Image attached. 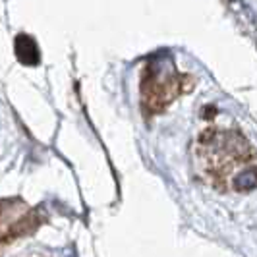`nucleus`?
Listing matches in <instances>:
<instances>
[{"label":"nucleus","mask_w":257,"mask_h":257,"mask_svg":"<svg viewBox=\"0 0 257 257\" xmlns=\"http://www.w3.org/2000/svg\"><path fill=\"white\" fill-rule=\"evenodd\" d=\"M188 76H182L170 58L151 60L142 79V101L149 112H159L172 103L182 91Z\"/></svg>","instance_id":"1"},{"label":"nucleus","mask_w":257,"mask_h":257,"mask_svg":"<svg viewBox=\"0 0 257 257\" xmlns=\"http://www.w3.org/2000/svg\"><path fill=\"white\" fill-rule=\"evenodd\" d=\"M199 159L205 163V170L217 178L222 172H230L236 163H244L249 159L247 143L240 134L232 132H215L209 130L199 138Z\"/></svg>","instance_id":"2"}]
</instances>
